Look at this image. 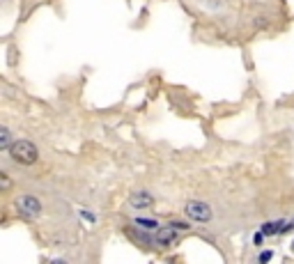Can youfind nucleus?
<instances>
[{
  "label": "nucleus",
  "instance_id": "f257e3e1",
  "mask_svg": "<svg viewBox=\"0 0 294 264\" xmlns=\"http://www.w3.org/2000/svg\"><path fill=\"white\" fill-rule=\"evenodd\" d=\"M9 156L16 163H21V166H32L39 159V152H37V147L30 140H14L12 149H9Z\"/></svg>",
  "mask_w": 294,
  "mask_h": 264
},
{
  "label": "nucleus",
  "instance_id": "f03ea898",
  "mask_svg": "<svg viewBox=\"0 0 294 264\" xmlns=\"http://www.w3.org/2000/svg\"><path fill=\"white\" fill-rule=\"evenodd\" d=\"M184 214H186L193 223H209L211 221V207L207 202H200V200H191V202H186Z\"/></svg>",
  "mask_w": 294,
  "mask_h": 264
},
{
  "label": "nucleus",
  "instance_id": "7ed1b4c3",
  "mask_svg": "<svg viewBox=\"0 0 294 264\" xmlns=\"http://www.w3.org/2000/svg\"><path fill=\"white\" fill-rule=\"evenodd\" d=\"M16 207L21 209V214H26V216H30V218H35L41 214V202L35 198V195H21Z\"/></svg>",
  "mask_w": 294,
  "mask_h": 264
},
{
  "label": "nucleus",
  "instance_id": "20e7f679",
  "mask_svg": "<svg viewBox=\"0 0 294 264\" xmlns=\"http://www.w3.org/2000/svg\"><path fill=\"white\" fill-rule=\"evenodd\" d=\"M129 204H131L133 209H147L154 204V198H152L150 193H145V191H140V193H133L131 198H129Z\"/></svg>",
  "mask_w": 294,
  "mask_h": 264
},
{
  "label": "nucleus",
  "instance_id": "39448f33",
  "mask_svg": "<svg viewBox=\"0 0 294 264\" xmlns=\"http://www.w3.org/2000/svg\"><path fill=\"white\" fill-rule=\"evenodd\" d=\"M175 239H177L175 227H161V230H156V244L159 246H170L175 244Z\"/></svg>",
  "mask_w": 294,
  "mask_h": 264
},
{
  "label": "nucleus",
  "instance_id": "423d86ee",
  "mask_svg": "<svg viewBox=\"0 0 294 264\" xmlns=\"http://www.w3.org/2000/svg\"><path fill=\"white\" fill-rule=\"evenodd\" d=\"M12 136H9V129L7 126H3V129H0V149H12Z\"/></svg>",
  "mask_w": 294,
  "mask_h": 264
},
{
  "label": "nucleus",
  "instance_id": "0eeeda50",
  "mask_svg": "<svg viewBox=\"0 0 294 264\" xmlns=\"http://www.w3.org/2000/svg\"><path fill=\"white\" fill-rule=\"evenodd\" d=\"M262 232L264 234H280V232H285V225L283 223H266V225H262Z\"/></svg>",
  "mask_w": 294,
  "mask_h": 264
},
{
  "label": "nucleus",
  "instance_id": "6e6552de",
  "mask_svg": "<svg viewBox=\"0 0 294 264\" xmlns=\"http://www.w3.org/2000/svg\"><path fill=\"white\" fill-rule=\"evenodd\" d=\"M138 225H142V227H156V221H150V218H138Z\"/></svg>",
  "mask_w": 294,
  "mask_h": 264
},
{
  "label": "nucleus",
  "instance_id": "1a4fd4ad",
  "mask_svg": "<svg viewBox=\"0 0 294 264\" xmlns=\"http://www.w3.org/2000/svg\"><path fill=\"white\" fill-rule=\"evenodd\" d=\"M0 181H3V191H7L9 189V175L3 172V175H0Z\"/></svg>",
  "mask_w": 294,
  "mask_h": 264
},
{
  "label": "nucleus",
  "instance_id": "9d476101",
  "mask_svg": "<svg viewBox=\"0 0 294 264\" xmlns=\"http://www.w3.org/2000/svg\"><path fill=\"white\" fill-rule=\"evenodd\" d=\"M269 259H271V250H264V253L260 255V262H262V264H266Z\"/></svg>",
  "mask_w": 294,
  "mask_h": 264
},
{
  "label": "nucleus",
  "instance_id": "9b49d317",
  "mask_svg": "<svg viewBox=\"0 0 294 264\" xmlns=\"http://www.w3.org/2000/svg\"><path fill=\"white\" fill-rule=\"evenodd\" d=\"M83 216H85L87 221H94V214H90V212H83Z\"/></svg>",
  "mask_w": 294,
  "mask_h": 264
},
{
  "label": "nucleus",
  "instance_id": "f8f14e48",
  "mask_svg": "<svg viewBox=\"0 0 294 264\" xmlns=\"http://www.w3.org/2000/svg\"><path fill=\"white\" fill-rule=\"evenodd\" d=\"M262 236H264V234H255V239H253V241H255V246L262 244Z\"/></svg>",
  "mask_w": 294,
  "mask_h": 264
},
{
  "label": "nucleus",
  "instance_id": "ddd939ff",
  "mask_svg": "<svg viewBox=\"0 0 294 264\" xmlns=\"http://www.w3.org/2000/svg\"><path fill=\"white\" fill-rule=\"evenodd\" d=\"M51 264H67V262H64V259H53Z\"/></svg>",
  "mask_w": 294,
  "mask_h": 264
}]
</instances>
